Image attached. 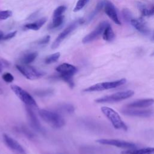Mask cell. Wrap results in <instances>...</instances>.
I'll return each mask as SVG.
<instances>
[{
    "mask_svg": "<svg viewBox=\"0 0 154 154\" xmlns=\"http://www.w3.org/2000/svg\"><path fill=\"white\" fill-rule=\"evenodd\" d=\"M89 1L90 0H78L76 4V6L73 9V11L76 12L81 10L88 3Z\"/></svg>",
    "mask_w": 154,
    "mask_h": 154,
    "instance_id": "cell-24",
    "label": "cell"
},
{
    "mask_svg": "<svg viewBox=\"0 0 154 154\" xmlns=\"http://www.w3.org/2000/svg\"><path fill=\"white\" fill-rule=\"evenodd\" d=\"M8 66V63L4 60L0 59V72L2 70V69Z\"/></svg>",
    "mask_w": 154,
    "mask_h": 154,
    "instance_id": "cell-33",
    "label": "cell"
},
{
    "mask_svg": "<svg viewBox=\"0 0 154 154\" xmlns=\"http://www.w3.org/2000/svg\"><path fill=\"white\" fill-rule=\"evenodd\" d=\"M151 55H152V56H154V52H153V53H152Z\"/></svg>",
    "mask_w": 154,
    "mask_h": 154,
    "instance_id": "cell-37",
    "label": "cell"
},
{
    "mask_svg": "<svg viewBox=\"0 0 154 154\" xmlns=\"http://www.w3.org/2000/svg\"><path fill=\"white\" fill-rule=\"evenodd\" d=\"M108 24L109 23L105 21L100 23L99 25L93 31H91L90 33H89L83 38L82 43H88L96 39L99 35L103 34L105 28Z\"/></svg>",
    "mask_w": 154,
    "mask_h": 154,
    "instance_id": "cell-10",
    "label": "cell"
},
{
    "mask_svg": "<svg viewBox=\"0 0 154 154\" xmlns=\"http://www.w3.org/2000/svg\"><path fill=\"white\" fill-rule=\"evenodd\" d=\"M17 70L27 79L30 80L37 79L41 78L43 75V73L35 67L26 64L16 66Z\"/></svg>",
    "mask_w": 154,
    "mask_h": 154,
    "instance_id": "cell-9",
    "label": "cell"
},
{
    "mask_svg": "<svg viewBox=\"0 0 154 154\" xmlns=\"http://www.w3.org/2000/svg\"><path fill=\"white\" fill-rule=\"evenodd\" d=\"M141 13L145 16H152L154 14V5L150 8H143L141 9Z\"/></svg>",
    "mask_w": 154,
    "mask_h": 154,
    "instance_id": "cell-26",
    "label": "cell"
},
{
    "mask_svg": "<svg viewBox=\"0 0 154 154\" xmlns=\"http://www.w3.org/2000/svg\"><path fill=\"white\" fill-rule=\"evenodd\" d=\"M60 57V52H56V53L52 54L49 55H48V57H46L45 62L47 64L55 63L58 60Z\"/></svg>",
    "mask_w": 154,
    "mask_h": 154,
    "instance_id": "cell-21",
    "label": "cell"
},
{
    "mask_svg": "<svg viewBox=\"0 0 154 154\" xmlns=\"http://www.w3.org/2000/svg\"><path fill=\"white\" fill-rule=\"evenodd\" d=\"M2 78L5 82L8 83H10L14 80V76L9 72L4 73L2 76Z\"/></svg>",
    "mask_w": 154,
    "mask_h": 154,
    "instance_id": "cell-28",
    "label": "cell"
},
{
    "mask_svg": "<svg viewBox=\"0 0 154 154\" xmlns=\"http://www.w3.org/2000/svg\"><path fill=\"white\" fill-rule=\"evenodd\" d=\"M66 7L64 5H60L59 7H58L54 11L53 13V17H58V16H62V14H63V13L66 11Z\"/></svg>",
    "mask_w": 154,
    "mask_h": 154,
    "instance_id": "cell-25",
    "label": "cell"
},
{
    "mask_svg": "<svg viewBox=\"0 0 154 154\" xmlns=\"http://www.w3.org/2000/svg\"><path fill=\"white\" fill-rule=\"evenodd\" d=\"M56 70L60 73V77L72 88L74 86L73 76L76 73L75 66L69 63H63L56 67Z\"/></svg>",
    "mask_w": 154,
    "mask_h": 154,
    "instance_id": "cell-3",
    "label": "cell"
},
{
    "mask_svg": "<svg viewBox=\"0 0 154 154\" xmlns=\"http://www.w3.org/2000/svg\"><path fill=\"white\" fill-rule=\"evenodd\" d=\"M104 7V1H100L96 5V8L94 9V10L92 12V13H91V14L89 16V20H91L99 11L100 10L103 8Z\"/></svg>",
    "mask_w": 154,
    "mask_h": 154,
    "instance_id": "cell-23",
    "label": "cell"
},
{
    "mask_svg": "<svg viewBox=\"0 0 154 154\" xmlns=\"http://www.w3.org/2000/svg\"><path fill=\"white\" fill-rule=\"evenodd\" d=\"M50 35H46L45 37H43V38H42L41 39H40L39 40H38L37 42V43L39 44V45H45V44H47L49 40H50Z\"/></svg>",
    "mask_w": 154,
    "mask_h": 154,
    "instance_id": "cell-30",
    "label": "cell"
},
{
    "mask_svg": "<svg viewBox=\"0 0 154 154\" xmlns=\"http://www.w3.org/2000/svg\"><path fill=\"white\" fill-rule=\"evenodd\" d=\"M62 109L68 112H72L74 111V107L72 105H69V104L64 105Z\"/></svg>",
    "mask_w": 154,
    "mask_h": 154,
    "instance_id": "cell-32",
    "label": "cell"
},
{
    "mask_svg": "<svg viewBox=\"0 0 154 154\" xmlns=\"http://www.w3.org/2000/svg\"><path fill=\"white\" fill-rule=\"evenodd\" d=\"M3 138L6 145L12 150L20 154H26L25 150L23 147L14 138L10 137L8 135L4 134Z\"/></svg>",
    "mask_w": 154,
    "mask_h": 154,
    "instance_id": "cell-12",
    "label": "cell"
},
{
    "mask_svg": "<svg viewBox=\"0 0 154 154\" xmlns=\"http://www.w3.org/2000/svg\"><path fill=\"white\" fill-rule=\"evenodd\" d=\"M122 13H123V17L125 19V20L128 22H131V20L133 19L132 17V15L131 14V12L128 9H123Z\"/></svg>",
    "mask_w": 154,
    "mask_h": 154,
    "instance_id": "cell-29",
    "label": "cell"
},
{
    "mask_svg": "<svg viewBox=\"0 0 154 154\" xmlns=\"http://www.w3.org/2000/svg\"><path fill=\"white\" fill-rule=\"evenodd\" d=\"M4 35L3 32L0 31V40H2V38H3Z\"/></svg>",
    "mask_w": 154,
    "mask_h": 154,
    "instance_id": "cell-34",
    "label": "cell"
},
{
    "mask_svg": "<svg viewBox=\"0 0 154 154\" xmlns=\"http://www.w3.org/2000/svg\"><path fill=\"white\" fill-rule=\"evenodd\" d=\"M40 117L48 124L55 128H60L65 124L64 119L58 113L46 109H40L38 111Z\"/></svg>",
    "mask_w": 154,
    "mask_h": 154,
    "instance_id": "cell-2",
    "label": "cell"
},
{
    "mask_svg": "<svg viewBox=\"0 0 154 154\" xmlns=\"http://www.w3.org/2000/svg\"><path fill=\"white\" fill-rule=\"evenodd\" d=\"M152 40H154V34H153V37H152Z\"/></svg>",
    "mask_w": 154,
    "mask_h": 154,
    "instance_id": "cell-36",
    "label": "cell"
},
{
    "mask_svg": "<svg viewBox=\"0 0 154 154\" xmlns=\"http://www.w3.org/2000/svg\"><path fill=\"white\" fill-rule=\"evenodd\" d=\"M47 19L46 17H43L41 18L37 21L33 22V23H27L24 25V27L25 28H27L28 29H32V30H38L46 22Z\"/></svg>",
    "mask_w": 154,
    "mask_h": 154,
    "instance_id": "cell-18",
    "label": "cell"
},
{
    "mask_svg": "<svg viewBox=\"0 0 154 154\" xmlns=\"http://www.w3.org/2000/svg\"><path fill=\"white\" fill-rule=\"evenodd\" d=\"M84 22V20L82 19H78L75 22L69 25L66 28H65L57 37V38L54 41L52 44L51 48L54 49L59 46L61 43L73 31L75 30L79 25L82 24Z\"/></svg>",
    "mask_w": 154,
    "mask_h": 154,
    "instance_id": "cell-7",
    "label": "cell"
},
{
    "mask_svg": "<svg viewBox=\"0 0 154 154\" xmlns=\"http://www.w3.org/2000/svg\"><path fill=\"white\" fill-rule=\"evenodd\" d=\"M134 94V91L131 90H128L123 91L117 92L116 93L105 96L95 100L97 103H113L121 100H123L132 97Z\"/></svg>",
    "mask_w": 154,
    "mask_h": 154,
    "instance_id": "cell-4",
    "label": "cell"
},
{
    "mask_svg": "<svg viewBox=\"0 0 154 154\" xmlns=\"http://www.w3.org/2000/svg\"><path fill=\"white\" fill-rule=\"evenodd\" d=\"M16 33H17L16 31L9 32V33H8V34H7L4 35V37L2 38V40H8V39H10V38L14 37L16 35Z\"/></svg>",
    "mask_w": 154,
    "mask_h": 154,
    "instance_id": "cell-31",
    "label": "cell"
},
{
    "mask_svg": "<svg viewBox=\"0 0 154 154\" xmlns=\"http://www.w3.org/2000/svg\"><path fill=\"white\" fill-rule=\"evenodd\" d=\"M101 111L109 120L115 129L125 131L128 130V126L126 123L121 119L118 112L112 108L108 106H102L101 107Z\"/></svg>",
    "mask_w": 154,
    "mask_h": 154,
    "instance_id": "cell-1",
    "label": "cell"
},
{
    "mask_svg": "<svg viewBox=\"0 0 154 154\" xmlns=\"http://www.w3.org/2000/svg\"><path fill=\"white\" fill-rule=\"evenodd\" d=\"M26 111L27 115H28V119H29V123H30L31 125L35 130L42 131V126L40 123L39 120L37 118L35 114L33 112V111L28 106H26Z\"/></svg>",
    "mask_w": 154,
    "mask_h": 154,
    "instance_id": "cell-16",
    "label": "cell"
},
{
    "mask_svg": "<svg viewBox=\"0 0 154 154\" xmlns=\"http://www.w3.org/2000/svg\"><path fill=\"white\" fill-rule=\"evenodd\" d=\"M13 14V13L10 10H5L0 11V20H5Z\"/></svg>",
    "mask_w": 154,
    "mask_h": 154,
    "instance_id": "cell-27",
    "label": "cell"
},
{
    "mask_svg": "<svg viewBox=\"0 0 154 154\" xmlns=\"http://www.w3.org/2000/svg\"><path fill=\"white\" fill-rule=\"evenodd\" d=\"M103 39L107 42H111L115 38V35L114 31L109 24H108L106 27L105 28L103 32Z\"/></svg>",
    "mask_w": 154,
    "mask_h": 154,
    "instance_id": "cell-19",
    "label": "cell"
},
{
    "mask_svg": "<svg viewBox=\"0 0 154 154\" xmlns=\"http://www.w3.org/2000/svg\"><path fill=\"white\" fill-rule=\"evenodd\" d=\"M131 25L141 33L147 35L150 33V30L143 19H132L131 20Z\"/></svg>",
    "mask_w": 154,
    "mask_h": 154,
    "instance_id": "cell-15",
    "label": "cell"
},
{
    "mask_svg": "<svg viewBox=\"0 0 154 154\" xmlns=\"http://www.w3.org/2000/svg\"><path fill=\"white\" fill-rule=\"evenodd\" d=\"M154 103V99H143L131 102L126 105V108H143L150 106Z\"/></svg>",
    "mask_w": 154,
    "mask_h": 154,
    "instance_id": "cell-14",
    "label": "cell"
},
{
    "mask_svg": "<svg viewBox=\"0 0 154 154\" xmlns=\"http://www.w3.org/2000/svg\"><path fill=\"white\" fill-rule=\"evenodd\" d=\"M3 93V91L2 90V89L0 88V94H2Z\"/></svg>",
    "mask_w": 154,
    "mask_h": 154,
    "instance_id": "cell-35",
    "label": "cell"
},
{
    "mask_svg": "<svg viewBox=\"0 0 154 154\" xmlns=\"http://www.w3.org/2000/svg\"><path fill=\"white\" fill-rule=\"evenodd\" d=\"M121 154H154V147H145L141 149H128L122 151Z\"/></svg>",
    "mask_w": 154,
    "mask_h": 154,
    "instance_id": "cell-17",
    "label": "cell"
},
{
    "mask_svg": "<svg viewBox=\"0 0 154 154\" xmlns=\"http://www.w3.org/2000/svg\"><path fill=\"white\" fill-rule=\"evenodd\" d=\"M63 20H64V16L63 15L60 16L53 17L52 23L51 25H50L51 28H54L58 27L63 23Z\"/></svg>",
    "mask_w": 154,
    "mask_h": 154,
    "instance_id": "cell-22",
    "label": "cell"
},
{
    "mask_svg": "<svg viewBox=\"0 0 154 154\" xmlns=\"http://www.w3.org/2000/svg\"><path fill=\"white\" fill-rule=\"evenodd\" d=\"M126 82V79L125 78H122L119 80L109 81V82H103L97 83L91 86H90L84 90V91L85 92H91V91H99L111 89L114 88L118 87L125 84Z\"/></svg>",
    "mask_w": 154,
    "mask_h": 154,
    "instance_id": "cell-5",
    "label": "cell"
},
{
    "mask_svg": "<svg viewBox=\"0 0 154 154\" xmlns=\"http://www.w3.org/2000/svg\"><path fill=\"white\" fill-rule=\"evenodd\" d=\"M10 87L11 90L14 93V94L19 97V99L22 102L26 105V106H28L29 107H37L35 100L26 91L16 85H11Z\"/></svg>",
    "mask_w": 154,
    "mask_h": 154,
    "instance_id": "cell-6",
    "label": "cell"
},
{
    "mask_svg": "<svg viewBox=\"0 0 154 154\" xmlns=\"http://www.w3.org/2000/svg\"><path fill=\"white\" fill-rule=\"evenodd\" d=\"M38 55V53L36 52H29L26 55H25L21 60V61L22 63L24 64H28L32 61H34V60L37 58Z\"/></svg>",
    "mask_w": 154,
    "mask_h": 154,
    "instance_id": "cell-20",
    "label": "cell"
},
{
    "mask_svg": "<svg viewBox=\"0 0 154 154\" xmlns=\"http://www.w3.org/2000/svg\"><path fill=\"white\" fill-rule=\"evenodd\" d=\"M123 114L129 116L134 117H150L153 111L152 109H137L135 108H124L122 110Z\"/></svg>",
    "mask_w": 154,
    "mask_h": 154,
    "instance_id": "cell-11",
    "label": "cell"
},
{
    "mask_svg": "<svg viewBox=\"0 0 154 154\" xmlns=\"http://www.w3.org/2000/svg\"><path fill=\"white\" fill-rule=\"evenodd\" d=\"M104 10L106 15L116 23L117 25H120L121 22L119 19L117 11L114 5L109 1H104Z\"/></svg>",
    "mask_w": 154,
    "mask_h": 154,
    "instance_id": "cell-13",
    "label": "cell"
},
{
    "mask_svg": "<svg viewBox=\"0 0 154 154\" xmlns=\"http://www.w3.org/2000/svg\"><path fill=\"white\" fill-rule=\"evenodd\" d=\"M96 142L101 144L114 146L119 148L126 149H133L138 147V146L134 143L117 139H99L96 140Z\"/></svg>",
    "mask_w": 154,
    "mask_h": 154,
    "instance_id": "cell-8",
    "label": "cell"
}]
</instances>
